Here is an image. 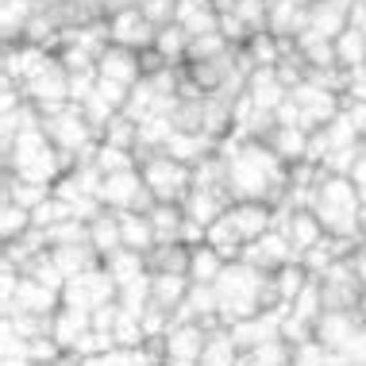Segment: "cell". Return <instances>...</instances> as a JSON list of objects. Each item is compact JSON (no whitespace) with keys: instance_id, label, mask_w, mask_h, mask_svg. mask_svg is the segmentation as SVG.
I'll use <instances>...</instances> for the list:
<instances>
[{"instance_id":"cell-1","label":"cell","mask_w":366,"mask_h":366,"mask_svg":"<svg viewBox=\"0 0 366 366\" xmlns=\"http://www.w3.org/2000/svg\"><path fill=\"white\" fill-rule=\"evenodd\" d=\"M220 154H224V182L232 201L278 204L290 193V162H282L266 139L243 135L239 143H224Z\"/></svg>"},{"instance_id":"cell-2","label":"cell","mask_w":366,"mask_h":366,"mask_svg":"<svg viewBox=\"0 0 366 366\" xmlns=\"http://www.w3.org/2000/svg\"><path fill=\"white\" fill-rule=\"evenodd\" d=\"M212 285H216V301H220V324L247 320V316H259L266 309H282L274 274L259 270V266L247 262V259L227 262L224 274Z\"/></svg>"},{"instance_id":"cell-3","label":"cell","mask_w":366,"mask_h":366,"mask_svg":"<svg viewBox=\"0 0 366 366\" xmlns=\"http://www.w3.org/2000/svg\"><path fill=\"white\" fill-rule=\"evenodd\" d=\"M309 209L316 212V220L324 224L328 235L359 239L362 220H366V201L347 174H328L320 166V177H316V185L309 193Z\"/></svg>"},{"instance_id":"cell-4","label":"cell","mask_w":366,"mask_h":366,"mask_svg":"<svg viewBox=\"0 0 366 366\" xmlns=\"http://www.w3.org/2000/svg\"><path fill=\"white\" fill-rule=\"evenodd\" d=\"M4 170L16 177H27V182H58L66 174V154L51 143V135L39 127H27V132H16L12 147L4 151Z\"/></svg>"},{"instance_id":"cell-5","label":"cell","mask_w":366,"mask_h":366,"mask_svg":"<svg viewBox=\"0 0 366 366\" xmlns=\"http://www.w3.org/2000/svg\"><path fill=\"white\" fill-rule=\"evenodd\" d=\"M139 170H143V182L147 189L154 193V201H185V193L193 189V166L177 162L174 154L166 151H154V154H143L139 158Z\"/></svg>"},{"instance_id":"cell-6","label":"cell","mask_w":366,"mask_h":366,"mask_svg":"<svg viewBox=\"0 0 366 366\" xmlns=\"http://www.w3.org/2000/svg\"><path fill=\"white\" fill-rule=\"evenodd\" d=\"M19 89H24V101L35 104L39 112H54V108L70 104V70H66L62 58L54 54V58H46Z\"/></svg>"},{"instance_id":"cell-7","label":"cell","mask_w":366,"mask_h":366,"mask_svg":"<svg viewBox=\"0 0 366 366\" xmlns=\"http://www.w3.org/2000/svg\"><path fill=\"white\" fill-rule=\"evenodd\" d=\"M101 204H104V209H116V212H151L154 209V193L147 189L139 166H132V170L104 174Z\"/></svg>"},{"instance_id":"cell-8","label":"cell","mask_w":366,"mask_h":366,"mask_svg":"<svg viewBox=\"0 0 366 366\" xmlns=\"http://www.w3.org/2000/svg\"><path fill=\"white\" fill-rule=\"evenodd\" d=\"M290 101L297 104V124L305 132H320L335 112H343V93H335L320 81H309V77L290 89Z\"/></svg>"},{"instance_id":"cell-9","label":"cell","mask_w":366,"mask_h":366,"mask_svg":"<svg viewBox=\"0 0 366 366\" xmlns=\"http://www.w3.org/2000/svg\"><path fill=\"white\" fill-rule=\"evenodd\" d=\"M120 297V285L112 282V274L101 266H93V270L85 274H74V278H66L62 285V305H70V309H81V312H93L97 305L104 301H116Z\"/></svg>"},{"instance_id":"cell-10","label":"cell","mask_w":366,"mask_h":366,"mask_svg":"<svg viewBox=\"0 0 366 366\" xmlns=\"http://www.w3.org/2000/svg\"><path fill=\"white\" fill-rule=\"evenodd\" d=\"M366 340V324L359 309H324L316 320V343L324 351H355Z\"/></svg>"},{"instance_id":"cell-11","label":"cell","mask_w":366,"mask_h":366,"mask_svg":"<svg viewBox=\"0 0 366 366\" xmlns=\"http://www.w3.org/2000/svg\"><path fill=\"white\" fill-rule=\"evenodd\" d=\"M320 293H324V309H359L366 285L359 270L351 266V259H340L320 274Z\"/></svg>"},{"instance_id":"cell-12","label":"cell","mask_w":366,"mask_h":366,"mask_svg":"<svg viewBox=\"0 0 366 366\" xmlns=\"http://www.w3.org/2000/svg\"><path fill=\"white\" fill-rule=\"evenodd\" d=\"M154 35H158V27L135 4H127V8H120V12L108 16V39L127 46V51H151Z\"/></svg>"},{"instance_id":"cell-13","label":"cell","mask_w":366,"mask_h":366,"mask_svg":"<svg viewBox=\"0 0 366 366\" xmlns=\"http://www.w3.org/2000/svg\"><path fill=\"white\" fill-rule=\"evenodd\" d=\"M224 216L235 224V232L243 235V243H254V239H262L270 227H278V204H270V201H232Z\"/></svg>"},{"instance_id":"cell-14","label":"cell","mask_w":366,"mask_h":366,"mask_svg":"<svg viewBox=\"0 0 366 366\" xmlns=\"http://www.w3.org/2000/svg\"><path fill=\"white\" fill-rule=\"evenodd\" d=\"M62 309V293L43 285L31 274H19V285H16V297L4 305V316H16V312H35V316H54Z\"/></svg>"},{"instance_id":"cell-15","label":"cell","mask_w":366,"mask_h":366,"mask_svg":"<svg viewBox=\"0 0 366 366\" xmlns=\"http://www.w3.org/2000/svg\"><path fill=\"white\" fill-rule=\"evenodd\" d=\"M278 227L285 232V239H290V247H293V254L297 259H301L305 251H312L316 243L324 239V224L316 220V212L309 209V204H305V209H297V204H290V209H285L282 216H278Z\"/></svg>"},{"instance_id":"cell-16","label":"cell","mask_w":366,"mask_h":366,"mask_svg":"<svg viewBox=\"0 0 366 366\" xmlns=\"http://www.w3.org/2000/svg\"><path fill=\"white\" fill-rule=\"evenodd\" d=\"M204 343H209V324H201V320H170V328H166V335H162L166 359L201 362Z\"/></svg>"},{"instance_id":"cell-17","label":"cell","mask_w":366,"mask_h":366,"mask_svg":"<svg viewBox=\"0 0 366 366\" xmlns=\"http://www.w3.org/2000/svg\"><path fill=\"white\" fill-rule=\"evenodd\" d=\"M355 0H309V31L320 39H340L351 27Z\"/></svg>"},{"instance_id":"cell-18","label":"cell","mask_w":366,"mask_h":366,"mask_svg":"<svg viewBox=\"0 0 366 366\" xmlns=\"http://www.w3.org/2000/svg\"><path fill=\"white\" fill-rule=\"evenodd\" d=\"M162 151L174 154L177 162H185V166H197V162H204L209 154L220 151V139H216L212 132H189V127H174V135L162 143Z\"/></svg>"},{"instance_id":"cell-19","label":"cell","mask_w":366,"mask_h":366,"mask_svg":"<svg viewBox=\"0 0 366 366\" xmlns=\"http://www.w3.org/2000/svg\"><path fill=\"white\" fill-rule=\"evenodd\" d=\"M97 77H108V81H120L132 89L143 77V58L139 51H127L120 43H108L104 54L97 58Z\"/></svg>"},{"instance_id":"cell-20","label":"cell","mask_w":366,"mask_h":366,"mask_svg":"<svg viewBox=\"0 0 366 366\" xmlns=\"http://www.w3.org/2000/svg\"><path fill=\"white\" fill-rule=\"evenodd\" d=\"M243 259L254 262L259 270H270L274 274V270H282L285 262H293L297 254H293V247H290V239H285L282 227H270L262 239H254V243L243 247Z\"/></svg>"},{"instance_id":"cell-21","label":"cell","mask_w":366,"mask_h":366,"mask_svg":"<svg viewBox=\"0 0 366 366\" xmlns=\"http://www.w3.org/2000/svg\"><path fill=\"white\" fill-rule=\"evenodd\" d=\"M182 204H185V216H189V220H197V224L209 227L212 220H220V216L227 212L232 197H227L224 185H197V182H193V189L185 193Z\"/></svg>"},{"instance_id":"cell-22","label":"cell","mask_w":366,"mask_h":366,"mask_svg":"<svg viewBox=\"0 0 366 366\" xmlns=\"http://www.w3.org/2000/svg\"><path fill=\"white\" fill-rule=\"evenodd\" d=\"M309 139L312 132H305V127H290V124H278L270 135H266V143L274 147V154L282 158V162H309Z\"/></svg>"},{"instance_id":"cell-23","label":"cell","mask_w":366,"mask_h":366,"mask_svg":"<svg viewBox=\"0 0 366 366\" xmlns=\"http://www.w3.org/2000/svg\"><path fill=\"white\" fill-rule=\"evenodd\" d=\"M89 328H93V312L70 309V305H62V309L54 312V320H51V335H54V343L62 351H74L77 340H81Z\"/></svg>"},{"instance_id":"cell-24","label":"cell","mask_w":366,"mask_h":366,"mask_svg":"<svg viewBox=\"0 0 366 366\" xmlns=\"http://www.w3.org/2000/svg\"><path fill=\"white\" fill-rule=\"evenodd\" d=\"M104 270L112 274V282L120 285H132L151 274V266H147V254L143 251H132V247H116L112 254H104Z\"/></svg>"},{"instance_id":"cell-25","label":"cell","mask_w":366,"mask_h":366,"mask_svg":"<svg viewBox=\"0 0 366 366\" xmlns=\"http://www.w3.org/2000/svg\"><path fill=\"white\" fill-rule=\"evenodd\" d=\"M189 274H151V301L174 316L189 297Z\"/></svg>"},{"instance_id":"cell-26","label":"cell","mask_w":366,"mask_h":366,"mask_svg":"<svg viewBox=\"0 0 366 366\" xmlns=\"http://www.w3.org/2000/svg\"><path fill=\"white\" fill-rule=\"evenodd\" d=\"M54 197V185L51 182H27V177H16L4 170V201H16L19 209L35 212L43 201H51Z\"/></svg>"},{"instance_id":"cell-27","label":"cell","mask_w":366,"mask_h":366,"mask_svg":"<svg viewBox=\"0 0 366 366\" xmlns=\"http://www.w3.org/2000/svg\"><path fill=\"white\" fill-rule=\"evenodd\" d=\"M51 254H54V262H58V270L66 274V278H74V274H85V270H93V266H101V251H97L93 243H66V247H51Z\"/></svg>"},{"instance_id":"cell-28","label":"cell","mask_w":366,"mask_h":366,"mask_svg":"<svg viewBox=\"0 0 366 366\" xmlns=\"http://www.w3.org/2000/svg\"><path fill=\"white\" fill-rule=\"evenodd\" d=\"M89 243L101 251V259L104 254H112L116 247H124V232H120V212L116 209H101L89 220Z\"/></svg>"},{"instance_id":"cell-29","label":"cell","mask_w":366,"mask_h":366,"mask_svg":"<svg viewBox=\"0 0 366 366\" xmlns=\"http://www.w3.org/2000/svg\"><path fill=\"white\" fill-rule=\"evenodd\" d=\"M154 224L158 243H182V224H185V204L177 201H154V209L147 212Z\"/></svg>"},{"instance_id":"cell-30","label":"cell","mask_w":366,"mask_h":366,"mask_svg":"<svg viewBox=\"0 0 366 366\" xmlns=\"http://www.w3.org/2000/svg\"><path fill=\"white\" fill-rule=\"evenodd\" d=\"M120 232H124V247L132 251H154L158 247V235H154V224L147 212H120Z\"/></svg>"},{"instance_id":"cell-31","label":"cell","mask_w":366,"mask_h":366,"mask_svg":"<svg viewBox=\"0 0 366 366\" xmlns=\"http://www.w3.org/2000/svg\"><path fill=\"white\" fill-rule=\"evenodd\" d=\"M189 251L185 243H158L154 251H147V266L151 274H189Z\"/></svg>"},{"instance_id":"cell-32","label":"cell","mask_w":366,"mask_h":366,"mask_svg":"<svg viewBox=\"0 0 366 366\" xmlns=\"http://www.w3.org/2000/svg\"><path fill=\"white\" fill-rule=\"evenodd\" d=\"M239 362V347H235L232 332L224 324L209 328V343H204V355H201V366H235Z\"/></svg>"},{"instance_id":"cell-33","label":"cell","mask_w":366,"mask_h":366,"mask_svg":"<svg viewBox=\"0 0 366 366\" xmlns=\"http://www.w3.org/2000/svg\"><path fill=\"white\" fill-rule=\"evenodd\" d=\"M154 51L166 58V62H185L189 58V31H185L182 24H166V27H158V35H154Z\"/></svg>"},{"instance_id":"cell-34","label":"cell","mask_w":366,"mask_h":366,"mask_svg":"<svg viewBox=\"0 0 366 366\" xmlns=\"http://www.w3.org/2000/svg\"><path fill=\"white\" fill-rule=\"evenodd\" d=\"M224 254L216 251V247L209 243H201V247H193L189 251V282H216L224 274Z\"/></svg>"},{"instance_id":"cell-35","label":"cell","mask_w":366,"mask_h":366,"mask_svg":"<svg viewBox=\"0 0 366 366\" xmlns=\"http://www.w3.org/2000/svg\"><path fill=\"white\" fill-rule=\"evenodd\" d=\"M320 132H324V139H328V154L332 151H347V147H359L362 143V135H359V127L351 124L347 108H343V112H335L332 120L320 127Z\"/></svg>"},{"instance_id":"cell-36","label":"cell","mask_w":366,"mask_h":366,"mask_svg":"<svg viewBox=\"0 0 366 366\" xmlns=\"http://www.w3.org/2000/svg\"><path fill=\"white\" fill-rule=\"evenodd\" d=\"M335 54H340V66L343 70H359L366 66V31L362 27H347L340 39H335Z\"/></svg>"},{"instance_id":"cell-37","label":"cell","mask_w":366,"mask_h":366,"mask_svg":"<svg viewBox=\"0 0 366 366\" xmlns=\"http://www.w3.org/2000/svg\"><path fill=\"white\" fill-rule=\"evenodd\" d=\"M101 143H112V147H124V151H135L139 147V120H132L127 112H116L108 127L101 132Z\"/></svg>"},{"instance_id":"cell-38","label":"cell","mask_w":366,"mask_h":366,"mask_svg":"<svg viewBox=\"0 0 366 366\" xmlns=\"http://www.w3.org/2000/svg\"><path fill=\"white\" fill-rule=\"evenodd\" d=\"M66 220H77V212H74V201H66V197H58V193L31 212V224L43 227V232H51V227L66 224Z\"/></svg>"},{"instance_id":"cell-39","label":"cell","mask_w":366,"mask_h":366,"mask_svg":"<svg viewBox=\"0 0 366 366\" xmlns=\"http://www.w3.org/2000/svg\"><path fill=\"white\" fill-rule=\"evenodd\" d=\"M93 162L101 166V174H116V170H132V166H139V154L124 151V147H112V143H101L97 154H93Z\"/></svg>"},{"instance_id":"cell-40","label":"cell","mask_w":366,"mask_h":366,"mask_svg":"<svg viewBox=\"0 0 366 366\" xmlns=\"http://www.w3.org/2000/svg\"><path fill=\"white\" fill-rule=\"evenodd\" d=\"M27 227H31V212L19 209L16 201H4V209H0V235H4V243L19 239Z\"/></svg>"},{"instance_id":"cell-41","label":"cell","mask_w":366,"mask_h":366,"mask_svg":"<svg viewBox=\"0 0 366 366\" xmlns=\"http://www.w3.org/2000/svg\"><path fill=\"white\" fill-rule=\"evenodd\" d=\"M247 54H251V62L254 66H278V58H282V43H278V35H270V31H259L247 43Z\"/></svg>"},{"instance_id":"cell-42","label":"cell","mask_w":366,"mask_h":366,"mask_svg":"<svg viewBox=\"0 0 366 366\" xmlns=\"http://www.w3.org/2000/svg\"><path fill=\"white\" fill-rule=\"evenodd\" d=\"M227 39L220 35V31H209V35H193L189 39V58L185 62H201V58H220L224 51H227Z\"/></svg>"},{"instance_id":"cell-43","label":"cell","mask_w":366,"mask_h":366,"mask_svg":"<svg viewBox=\"0 0 366 366\" xmlns=\"http://www.w3.org/2000/svg\"><path fill=\"white\" fill-rule=\"evenodd\" d=\"M139 12L151 19L154 27H166V24H177V0H132Z\"/></svg>"},{"instance_id":"cell-44","label":"cell","mask_w":366,"mask_h":366,"mask_svg":"<svg viewBox=\"0 0 366 366\" xmlns=\"http://www.w3.org/2000/svg\"><path fill=\"white\" fill-rule=\"evenodd\" d=\"M51 247H66V243H89V220H66L46 232Z\"/></svg>"},{"instance_id":"cell-45","label":"cell","mask_w":366,"mask_h":366,"mask_svg":"<svg viewBox=\"0 0 366 366\" xmlns=\"http://www.w3.org/2000/svg\"><path fill=\"white\" fill-rule=\"evenodd\" d=\"M235 16L243 19L247 27H251L254 35L266 31V16H270V0H239L235 4Z\"/></svg>"},{"instance_id":"cell-46","label":"cell","mask_w":366,"mask_h":366,"mask_svg":"<svg viewBox=\"0 0 366 366\" xmlns=\"http://www.w3.org/2000/svg\"><path fill=\"white\" fill-rule=\"evenodd\" d=\"M220 35H224L232 46H247V43L254 39V31H251V27H247L235 12H220Z\"/></svg>"},{"instance_id":"cell-47","label":"cell","mask_w":366,"mask_h":366,"mask_svg":"<svg viewBox=\"0 0 366 366\" xmlns=\"http://www.w3.org/2000/svg\"><path fill=\"white\" fill-rule=\"evenodd\" d=\"M347 177L359 185V189H366V143H362V151H359V158H355V166H351Z\"/></svg>"},{"instance_id":"cell-48","label":"cell","mask_w":366,"mask_h":366,"mask_svg":"<svg viewBox=\"0 0 366 366\" xmlns=\"http://www.w3.org/2000/svg\"><path fill=\"white\" fill-rule=\"evenodd\" d=\"M162 366H201V362H193V359H166Z\"/></svg>"}]
</instances>
